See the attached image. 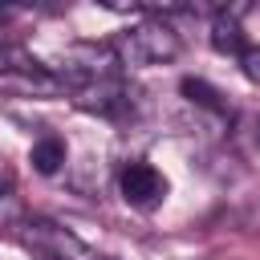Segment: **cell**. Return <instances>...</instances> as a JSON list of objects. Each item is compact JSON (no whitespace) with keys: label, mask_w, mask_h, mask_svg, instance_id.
I'll return each mask as SVG.
<instances>
[{"label":"cell","mask_w":260,"mask_h":260,"mask_svg":"<svg viewBox=\"0 0 260 260\" xmlns=\"http://www.w3.org/2000/svg\"><path fill=\"white\" fill-rule=\"evenodd\" d=\"M0 89L20 98H61L65 81L37 57H28L20 45H0Z\"/></svg>","instance_id":"1"},{"label":"cell","mask_w":260,"mask_h":260,"mask_svg":"<svg viewBox=\"0 0 260 260\" xmlns=\"http://www.w3.org/2000/svg\"><path fill=\"white\" fill-rule=\"evenodd\" d=\"M179 49H183L179 32H175L162 16H150V20L134 24V28H126L114 53H118V61H126V65H162V61H175Z\"/></svg>","instance_id":"2"},{"label":"cell","mask_w":260,"mask_h":260,"mask_svg":"<svg viewBox=\"0 0 260 260\" xmlns=\"http://www.w3.org/2000/svg\"><path fill=\"white\" fill-rule=\"evenodd\" d=\"M20 240H24L37 256H45V260H106V256H98L81 236H73L69 228H61V223H53V219H24V223H20Z\"/></svg>","instance_id":"3"},{"label":"cell","mask_w":260,"mask_h":260,"mask_svg":"<svg viewBox=\"0 0 260 260\" xmlns=\"http://www.w3.org/2000/svg\"><path fill=\"white\" fill-rule=\"evenodd\" d=\"M118 191H122V199H126L130 207L150 211V207H158V203L167 199L171 183H167V175H162L158 167L134 158V162H126V167L118 171Z\"/></svg>","instance_id":"4"},{"label":"cell","mask_w":260,"mask_h":260,"mask_svg":"<svg viewBox=\"0 0 260 260\" xmlns=\"http://www.w3.org/2000/svg\"><path fill=\"white\" fill-rule=\"evenodd\" d=\"M77 106L89 110V114H102V118H122L130 110V89L122 85V77H98V81H85L77 85Z\"/></svg>","instance_id":"5"},{"label":"cell","mask_w":260,"mask_h":260,"mask_svg":"<svg viewBox=\"0 0 260 260\" xmlns=\"http://www.w3.org/2000/svg\"><path fill=\"white\" fill-rule=\"evenodd\" d=\"M65 158H69V146H65V138H57V134L37 138L32 150H28V162H32L37 175H57V171L65 167Z\"/></svg>","instance_id":"6"},{"label":"cell","mask_w":260,"mask_h":260,"mask_svg":"<svg viewBox=\"0 0 260 260\" xmlns=\"http://www.w3.org/2000/svg\"><path fill=\"white\" fill-rule=\"evenodd\" d=\"M211 45L219 49V53H244L248 49V41H244V32H240V20H236V12H215V20H211Z\"/></svg>","instance_id":"7"},{"label":"cell","mask_w":260,"mask_h":260,"mask_svg":"<svg viewBox=\"0 0 260 260\" xmlns=\"http://www.w3.org/2000/svg\"><path fill=\"white\" fill-rule=\"evenodd\" d=\"M179 89H183V98L187 102H195V106H203V110H211V114H228V102H223V93L219 89H211L203 77H183L179 81Z\"/></svg>","instance_id":"8"},{"label":"cell","mask_w":260,"mask_h":260,"mask_svg":"<svg viewBox=\"0 0 260 260\" xmlns=\"http://www.w3.org/2000/svg\"><path fill=\"white\" fill-rule=\"evenodd\" d=\"M24 223V207L12 191H0V228H20Z\"/></svg>","instance_id":"9"},{"label":"cell","mask_w":260,"mask_h":260,"mask_svg":"<svg viewBox=\"0 0 260 260\" xmlns=\"http://www.w3.org/2000/svg\"><path fill=\"white\" fill-rule=\"evenodd\" d=\"M240 69H244V77H248L252 85H260V45H248V49L240 53Z\"/></svg>","instance_id":"10"},{"label":"cell","mask_w":260,"mask_h":260,"mask_svg":"<svg viewBox=\"0 0 260 260\" xmlns=\"http://www.w3.org/2000/svg\"><path fill=\"white\" fill-rule=\"evenodd\" d=\"M0 191H12V175H8L4 167H0Z\"/></svg>","instance_id":"11"}]
</instances>
